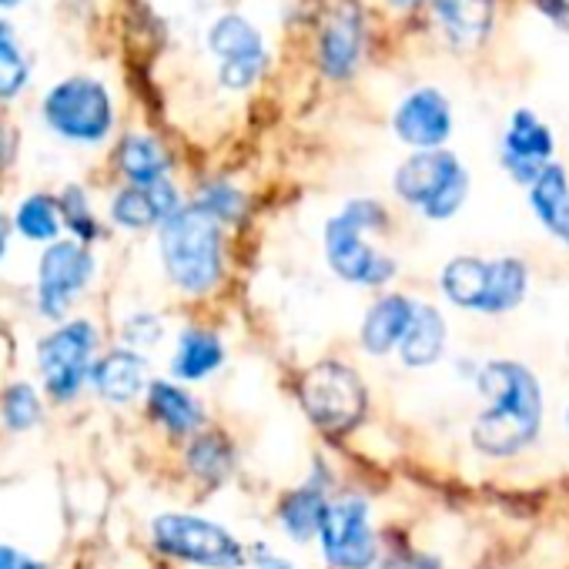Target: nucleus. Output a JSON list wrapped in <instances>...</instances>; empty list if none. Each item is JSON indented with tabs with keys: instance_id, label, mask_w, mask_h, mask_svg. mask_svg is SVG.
<instances>
[{
	"instance_id": "nucleus-15",
	"label": "nucleus",
	"mask_w": 569,
	"mask_h": 569,
	"mask_svg": "<svg viewBox=\"0 0 569 569\" xmlns=\"http://www.w3.org/2000/svg\"><path fill=\"white\" fill-rule=\"evenodd\" d=\"M181 194L171 181H158V184H124L111 194L108 204V218L114 228L121 231H148V228H161L174 211H181Z\"/></svg>"
},
{
	"instance_id": "nucleus-18",
	"label": "nucleus",
	"mask_w": 569,
	"mask_h": 569,
	"mask_svg": "<svg viewBox=\"0 0 569 569\" xmlns=\"http://www.w3.org/2000/svg\"><path fill=\"white\" fill-rule=\"evenodd\" d=\"M144 402H148V416L174 439H194L204 426L201 402L188 389H181L178 382L154 379Z\"/></svg>"
},
{
	"instance_id": "nucleus-35",
	"label": "nucleus",
	"mask_w": 569,
	"mask_h": 569,
	"mask_svg": "<svg viewBox=\"0 0 569 569\" xmlns=\"http://www.w3.org/2000/svg\"><path fill=\"white\" fill-rule=\"evenodd\" d=\"M546 228H549V231H552V234H556L562 244H569V198H566V201L556 208V214L546 221Z\"/></svg>"
},
{
	"instance_id": "nucleus-27",
	"label": "nucleus",
	"mask_w": 569,
	"mask_h": 569,
	"mask_svg": "<svg viewBox=\"0 0 569 569\" xmlns=\"http://www.w3.org/2000/svg\"><path fill=\"white\" fill-rule=\"evenodd\" d=\"M31 84V61L21 48L18 31L0 18V104L18 101Z\"/></svg>"
},
{
	"instance_id": "nucleus-6",
	"label": "nucleus",
	"mask_w": 569,
	"mask_h": 569,
	"mask_svg": "<svg viewBox=\"0 0 569 569\" xmlns=\"http://www.w3.org/2000/svg\"><path fill=\"white\" fill-rule=\"evenodd\" d=\"M526 264L519 258L482 261L472 254L452 258L442 271V292L459 309L472 312H509L526 299Z\"/></svg>"
},
{
	"instance_id": "nucleus-2",
	"label": "nucleus",
	"mask_w": 569,
	"mask_h": 569,
	"mask_svg": "<svg viewBox=\"0 0 569 569\" xmlns=\"http://www.w3.org/2000/svg\"><path fill=\"white\" fill-rule=\"evenodd\" d=\"M158 254L168 281L184 296H208L221 281V221L194 201L158 228Z\"/></svg>"
},
{
	"instance_id": "nucleus-13",
	"label": "nucleus",
	"mask_w": 569,
	"mask_h": 569,
	"mask_svg": "<svg viewBox=\"0 0 569 569\" xmlns=\"http://www.w3.org/2000/svg\"><path fill=\"white\" fill-rule=\"evenodd\" d=\"M151 382L154 379H151L148 356L134 352L128 346H114V349L98 356L88 389L108 406H131L141 396H148Z\"/></svg>"
},
{
	"instance_id": "nucleus-19",
	"label": "nucleus",
	"mask_w": 569,
	"mask_h": 569,
	"mask_svg": "<svg viewBox=\"0 0 569 569\" xmlns=\"http://www.w3.org/2000/svg\"><path fill=\"white\" fill-rule=\"evenodd\" d=\"M114 168L118 174L128 181V184H158V181H168V171H171V158L168 151L161 148L158 138L151 134H141V131H131L118 141L114 148Z\"/></svg>"
},
{
	"instance_id": "nucleus-25",
	"label": "nucleus",
	"mask_w": 569,
	"mask_h": 569,
	"mask_svg": "<svg viewBox=\"0 0 569 569\" xmlns=\"http://www.w3.org/2000/svg\"><path fill=\"white\" fill-rule=\"evenodd\" d=\"M44 402L48 396L41 392V386L18 379L11 382L4 392H0V429L11 436H24L31 429H38L44 422Z\"/></svg>"
},
{
	"instance_id": "nucleus-23",
	"label": "nucleus",
	"mask_w": 569,
	"mask_h": 569,
	"mask_svg": "<svg viewBox=\"0 0 569 569\" xmlns=\"http://www.w3.org/2000/svg\"><path fill=\"white\" fill-rule=\"evenodd\" d=\"M11 224L14 231L31 241V244H54L61 241V231H64V214H61V201L58 194H48V191H31L28 198L18 201L14 214H11Z\"/></svg>"
},
{
	"instance_id": "nucleus-40",
	"label": "nucleus",
	"mask_w": 569,
	"mask_h": 569,
	"mask_svg": "<svg viewBox=\"0 0 569 569\" xmlns=\"http://www.w3.org/2000/svg\"><path fill=\"white\" fill-rule=\"evenodd\" d=\"M392 4H396V8H416L419 0H392Z\"/></svg>"
},
{
	"instance_id": "nucleus-4",
	"label": "nucleus",
	"mask_w": 569,
	"mask_h": 569,
	"mask_svg": "<svg viewBox=\"0 0 569 569\" xmlns=\"http://www.w3.org/2000/svg\"><path fill=\"white\" fill-rule=\"evenodd\" d=\"M41 121L68 144L98 148L114 131V98L104 81L91 74H71L41 98Z\"/></svg>"
},
{
	"instance_id": "nucleus-1",
	"label": "nucleus",
	"mask_w": 569,
	"mask_h": 569,
	"mask_svg": "<svg viewBox=\"0 0 569 569\" xmlns=\"http://www.w3.org/2000/svg\"><path fill=\"white\" fill-rule=\"evenodd\" d=\"M476 379L489 402L472 426L476 449L492 459L522 452L542 426L539 382L519 362H489Z\"/></svg>"
},
{
	"instance_id": "nucleus-3",
	"label": "nucleus",
	"mask_w": 569,
	"mask_h": 569,
	"mask_svg": "<svg viewBox=\"0 0 569 569\" xmlns=\"http://www.w3.org/2000/svg\"><path fill=\"white\" fill-rule=\"evenodd\" d=\"M101 356V329L91 319H68L48 329L34 346L41 392L54 406H71L91 382Z\"/></svg>"
},
{
	"instance_id": "nucleus-39",
	"label": "nucleus",
	"mask_w": 569,
	"mask_h": 569,
	"mask_svg": "<svg viewBox=\"0 0 569 569\" xmlns=\"http://www.w3.org/2000/svg\"><path fill=\"white\" fill-rule=\"evenodd\" d=\"M18 4H24V0H0V8H4V11H11V8H18Z\"/></svg>"
},
{
	"instance_id": "nucleus-22",
	"label": "nucleus",
	"mask_w": 569,
	"mask_h": 569,
	"mask_svg": "<svg viewBox=\"0 0 569 569\" xmlns=\"http://www.w3.org/2000/svg\"><path fill=\"white\" fill-rule=\"evenodd\" d=\"M221 362H224V346L214 332L184 329L171 356V372L181 382H204L214 369H221Z\"/></svg>"
},
{
	"instance_id": "nucleus-36",
	"label": "nucleus",
	"mask_w": 569,
	"mask_h": 569,
	"mask_svg": "<svg viewBox=\"0 0 569 569\" xmlns=\"http://www.w3.org/2000/svg\"><path fill=\"white\" fill-rule=\"evenodd\" d=\"M14 151H18V141H14V131L0 121V171L4 168H11V161H14Z\"/></svg>"
},
{
	"instance_id": "nucleus-7",
	"label": "nucleus",
	"mask_w": 569,
	"mask_h": 569,
	"mask_svg": "<svg viewBox=\"0 0 569 569\" xmlns=\"http://www.w3.org/2000/svg\"><path fill=\"white\" fill-rule=\"evenodd\" d=\"M98 278V258L88 244L61 238L38 254L34 268V312L44 322H68L71 309Z\"/></svg>"
},
{
	"instance_id": "nucleus-32",
	"label": "nucleus",
	"mask_w": 569,
	"mask_h": 569,
	"mask_svg": "<svg viewBox=\"0 0 569 569\" xmlns=\"http://www.w3.org/2000/svg\"><path fill=\"white\" fill-rule=\"evenodd\" d=\"M164 339V319L158 312H131L124 322H121V342L134 352H148L154 349L158 342Z\"/></svg>"
},
{
	"instance_id": "nucleus-9",
	"label": "nucleus",
	"mask_w": 569,
	"mask_h": 569,
	"mask_svg": "<svg viewBox=\"0 0 569 569\" xmlns=\"http://www.w3.org/2000/svg\"><path fill=\"white\" fill-rule=\"evenodd\" d=\"M396 194L416 204L426 218L446 221L462 208L469 194V174L449 151H416L396 171Z\"/></svg>"
},
{
	"instance_id": "nucleus-34",
	"label": "nucleus",
	"mask_w": 569,
	"mask_h": 569,
	"mask_svg": "<svg viewBox=\"0 0 569 569\" xmlns=\"http://www.w3.org/2000/svg\"><path fill=\"white\" fill-rule=\"evenodd\" d=\"M536 8H539L549 21L569 28V0H536Z\"/></svg>"
},
{
	"instance_id": "nucleus-17",
	"label": "nucleus",
	"mask_w": 569,
	"mask_h": 569,
	"mask_svg": "<svg viewBox=\"0 0 569 569\" xmlns=\"http://www.w3.org/2000/svg\"><path fill=\"white\" fill-rule=\"evenodd\" d=\"M362 54V18L352 0L339 4L322 28L319 38V61L329 78H349Z\"/></svg>"
},
{
	"instance_id": "nucleus-12",
	"label": "nucleus",
	"mask_w": 569,
	"mask_h": 569,
	"mask_svg": "<svg viewBox=\"0 0 569 569\" xmlns=\"http://www.w3.org/2000/svg\"><path fill=\"white\" fill-rule=\"evenodd\" d=\"M208 51L221 61L218 78L231 91L251 88L268 64L261 34L241 14H224L208 28Z\"/></svg>"
},
{
	"instance_id": "nucleus-5",
	"label": "nucleus",
	"mask_w": 569,
	"mask_h": 569,
	"mask_svg": "<svg viewBox=\"0 0 569 569\" xmlns=\"http://www.w3.org/2000/svg\"><path fill=\"white\" fill-rule=\"evenodd\" d=\"M382 218H386L382 204L359 198V201H349L326 224V254L339 278L356 281V284H382L396 274V261L366 241V231L379 228Z\"/></svg>"
},
{
	"instance_id": "nucleus-16",
	"label": "nucleus",
	"mask_w": 569,
	"mask_h": 569,
	"mask_svg": "<svg viewBox=\"0 0 569 569\" xmlns=\"http://www.w3.org/2000/svg\"><path fill=\"white\" fill-rule=\"evenodd\" d=\"M549 158H552V134L549 128L532 114V111H516L509 118V128H506V138H502V161L506 168L532 184L542 168H549Z\"/></svg>"
},
{
	"instance_id": "nucleus-33",
	"label": "nucleus",
	"mask_w": 569,
	"mask_h": 569,
	"mask_svg": "<svg viewBox=\"0 0 569 569\" xmlns=\"http://www.w3.org/2000/svg\"><path fill=\"white\" fill-rule=\"evenodd\" d=\"M0 569H51V562L21 549V546L0 542Z\"/></svg>"
},
{
	"instance_id": "nucleus-28",
	"label": "nucleus",
	"mask_w": 569,
	"mask_h": 569,
	"mask_svg": "<svg viewBox=\"0 0 569 569\" xmlns=\"http://www.w3.org/2000/svg\"><path fill=\"white\" fill-rule=\"evenodd\" d=\"M326 496L319 489H296L284 496L281 509H278V519L284 526V532H289L292 539L306 542L312 536H319V526H322V516H326Z\"/></svg>"
},
{
	"instance_id": "nucleus-20",
	"label": "nucleus",
	"mask_w": 569,
	"mask_h": 569,
	"mask_svg": "<svg viewBox=\"0 0 569 569\" xmlns=\"http://www.w3.org/2000/svg\"><path fill=\"white\" fill-rule=\"evenodd\" d=\"M416 309L419 306L406 296L379 299L362 322V346L369 349V356H386V352L399 349L416 319Z\"/></svg>"
},
{
	"instance_id": "nucleus-8",
	"label": "nucleus",
	"mask_w": 569,
	"mask_h": 569,
	"mask_svg": "<svg viewBox=\"0 0 569 569\" xmlns=\"http://www.w3.org/2000/svg\"><path fill=\"white\" fill-rule=\"evenodd\" d=\"M151 546L184 566L241 569L244 546L218 522L194 512H161L151 519Z\"/></svg>"
},
{
	"instance_id": "nucleus-30",
	"label": "nucleus",
	"mask_w": 569,
	"mask_h": 569,
	"mask_svg": "<svg viewBox=\"0 0 569 569\" xmlns=\"http://www.w3.org/2000/svg\"><path fill=\"white\" fill-rule=\"evenodd\" d=\"M569 198V178L559 164H549L542 168V174L529 184V201H532V211L539 214V221L546 224L556 208Z\"/></svg>"
},
{
	"instance_id": "nucleus-14",
	"label": "nucleus",
	"mask_w": 569,
	"mask_h": 569,
	"mask_svg": "<svg viewBox=\"0 0 569 569\" xmlns=\"http://www.w3.org/2000/svg\"><path fill=\"white\" fill-rule=\"evenodd\" d=\"M396 134L409 148L419 151H439L446 138L452 134V108L436 88H419L412 91L399 108H396Z\"/></svg>"
},
{
	"instance_id": "nucleus-29",
	"label": "nucleus",
	"mask_w": 569,
	"mask_h": 569,
	"mask_svg": "<svg viewBox=\"0 0 569 569\" xmlns=\"http://www.w3.org/2000/svg\"><path fill=\"white\" fill-rule=\"evenodd\" d=\"M58 201H61V214H64V231L74 241H81V244L91 248L104 234V228H101V218H98V211L91 204L88 188L84 184H64L61 194H58Z\"/></svg>"
},
{
	"instance_id": "nucleus-11",
	"label": "nucleus",
	"mask_w": 569,
	"mask_h": 569,
	"mask_svg": "<svg viewBox=\"0 0 569 569\" xmlns=\"http://www.w3.org/2000/svg\"><path fill=\"white\" fill-rule=\"evenodd\" d=\"M322 552L336 569H369L376 566L379 542L369 526V506L356 496H346L339 502L326 506L322 526H319Z\"/></svg>"
},
{
	"instance_id": "nucleus-31",
	"label": "nucleus",
	"mask_w": 569,
	"mask_h": 569,
	"mask_svg": "<svg viewBox=\"0 0 569 569\" xmlns=\"http://www.w3.org/2000/svg\"><path fill=\"white\" fill-rule=\"evenodd\" d=\"M194 204L204 208L211 218H218V221L224 224V221H238V218H241V211H244V194H241L234 184H228V181H208V184H201Z\"/></svg>"
},
{
	"instance_id": "nucleus-26",
	"label": "nucleus",
	"mask_w": 569,
	"mask_h": 569,
	"mask_svg": "<svg viewBox=\"0 0 569 569\" xmlns=\"http://www.w3.org/2000/svg\"><path fill=\"white\" fill-rule=\"evenodd\" d=\"M184 466H188V472L194 479H201L208 486H218L234 469V449L218 432H198L184 449Z\"/></svg>"
},
{
	"instance_id": "nucleus-24",
	"label": "nucleus",
	"mask_w": 569,
	"mask_h": 569,
	"mask_svg": "<svg viewBox=\"0 0 569 569\" xmlns=\"http://www.w3.org/2000/svg\"><path fill=\"white\" fill-rule=\"evenodd\" d=\"M442 349H446V322L442 316L432 309V306H419L416 309V319L399 346V356L406 366L412 369H426L432 362L442 359Z\"/></svg>"
},
{
	"instance_id": "nucleus-37",
	"label": "nucleus",
	"mask_w": 569,
	"mask_h": 569,
	"mask_svg": "<svg viewBox=\"0 0 569 569\" xmlns=\"http://www.w3.org/2000/svg\"><path fill=\"white\" fill-rule=\"evenodd\" d=\"M11 231H14V224H11V218L4 214V208H0V261H4V254H8V248H11Z\"/></svg>"
},
{
	"instance_id": "nucleus-21",
	"label": "nucleus",
	"mask_w": 569,
	"mask_h": 569,
	"mask_svg": "<svg viewBox=\"0 0 569 569\" xmlns=\"http://www.w3.org/2000/svg\"><path fill=\"white\" fill-rule=\"evenodd\" d=\"M436 14L456 48H479L492 31V0H436Z\"/></svg>"
},
{
	"instance_id": "nucleus-38",
	"label": "nucleus",
	"mask_w": 569,
	"mask_h": 569,
	"mask_svg": "<svg viewBox=\"0 0 569 569\" xmlns=\"http://www.w3.org/2000/svg\"><path fill=\"white\" fill-rule=\"evenodd\" d=\"M254 569H292V562H289V559H281V556H274V552H261V556L254 559Z\"/></svg>"
},
{
	"instance_id": "nucleus-10",
	"label": "nucleus",
	"mask_w": 569,
	"mask_h": 569,
	"mask_svg": "<svg viewBox=\"0 0 569 569\" xmlns=\"http://www.w3.org/2000/svg\"><path fill=\"white\" fill-rule=\"evenodd\" d=\"M299 399L309 419L332 436L352 432V426H359L366 412V389L359 376L339 362H319L316 369H309L299 386Z\"/></svg>"
}]
</instances>
